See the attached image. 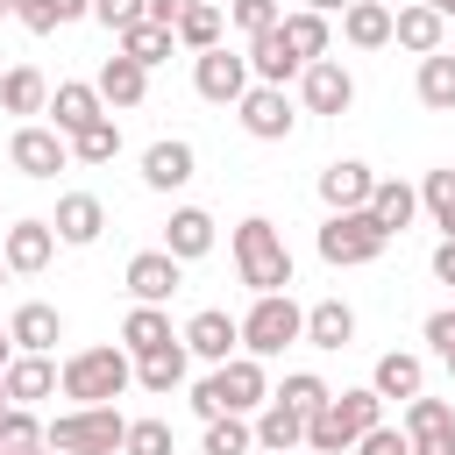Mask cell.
I'll return each mask as SVG.
<instances>
[{
  "label": "cell",
  "instance_id": "obj_31",
  "mask_svg": "<svg viewBox=\"0 0 455 455\" xmlns=\"http://www.w3.org/2000/svg\"><path fill=\"white\" fill-rule=\"evenodd\" d=\"M306 341H313V348H348V341H355V313H348L341 299L306 306Z\"/></svg>",
  "mask_w": 455,
  "mask_h": 455
},
{
  "label": "cell",
  "instance_id": "obj_54",
  "mask_svg": "<svg viewBox=\"0 0 455 455\" xmlns=\"http://www.w3.org/2000/svg\"><path fill=\"white\" fill-rule=\"evenodd\" d=\"M427 7H434V14H441V21H448V14H455V0H427Z\"/></svg>",
  "mask_w": 455,
  "mask_h": 455
},
{
  "label": "cell",
  "instance_id": "obj_57",
  "mask_svg": "<svg viewBox=\"0 0 455 455\" xmlns=\"http://www.w3.org/2000/svg\"><path fill=\"white\" fill-rule=\"evenodd\" d=\"M0 284H7V256H0Z\"/></svg>",
  "mask_w": 455,
  "mask_h": 455
},
{
  "label": "cell",
  "instance_id": "obj_26",
  "mask_svg": "<svg viewBox=\"0 0 455 455\" xmlns=\"http://www.w3.org/2000/svg\"><path fill=\"white\" fill-rule=\"evenodd\" d=\"M50 391H64V370H57L50 355H14V363H7V398H14V405H36V398H50Z\"/></svg>",
  "mask_w": 455,
  "mask_h": 455
},
{
  "label": "cell",
  "instance_id": "obj_50",
  "mask_svg": "<svg viewBox=\"0 0 455 455\" xmlns=\"http://www.w3.org/2000/svg\"><path fill=\"white\" fill-rule=\"evenodd\" d=\"M434 277L455 284V242H448V235H441V249H434Z\"/></svg>",
  "mask_w": 455,
  "mask_h": 455
},
{
  "label": "cell",
  "instance_id": "obj_25",
  "mask_svg": "<svg viewBox=\"0 0 455 455\" xmlns=\"http://www.w3.org/2000/svg\"><path fill=\"white\" fill-rule=\"evenodd\" d=\"M370 391H377V398H405V405H412V398L427 391V363L391 348V355H377V370H370Z\"/></svg>",
  "mask_w": 455,
  "mask_h": 455
},
{
  "label": "cell",
  "instance_id": "obj_59",
  "mask_svg": "<svg viewBox=\"0 0 455 455\" xmlns=\"http://www.w3.org/2000/svg\"><path fill=\"white\" fill-rule=\"evenodd\" d=\"M36 455H50V448H36Z\"/></svg>",
  "mask_w": 455,
  "mask_h": 455
},
{
  "label": "cell",
  "instance_id": "obj_12",
  "mask_svg": "<svg viewBox=\"0 0 455 455\" xmlns=\"http://www.w3.org/2000/svg\"><path fill=\"white\" fill-rule=\"evenodd\" d=\"M178 284H185V263H178L171 249H142V256H128V291H135V306H171Z\"/></svg>",
  "mask_w": 455,
  "mask_h": 455
},
{
  "label": "cell",
  "instance_id": "obj_19",
  "mask_svg": "<svg viewBox=\"0 0 455 455\" xmlns=\"http://www.w3.org/2000/svg\"><path fill=\"white\" fill-rule=\"evenodd\" d=\"M441 36H448V21H441L427 0H412V7H391V43H398V50H412V57H434V50H441Z\"/></svg>",
  "mask_w": 455,
  "mask_h": 455
},
{
  "label": "cell",
  "instance_id": "obj_6",
  "mask_svg": "<svg viewBox=\"0 0 455 455\" xmlns=\"http://www.w3.org/2000/svg\"><path fill=\"white\" fill-rule=\"evenodd\" d=\"M291 341H306V313L291 306V291H263V299L242 313V355L270 363V355H284Z\"/></svg>",
  "mask_w": 455,
  "mask_h": 455
},
{
  "label": "cell",
  "instance_id": "obj_34",
  "mask_svg": "<svg viewBox=\"0 0 455 455\" xmlns=\"http://www.w3.org/2000/svg\"><path fill=\"white\" fill-rule=\"evenodd\" d=\"M121 43V57H135L142 71H156V64H171V50H178V36L171 28H156V21H135L128 36H114Z\"/></svg>",
  "mask_w": 455,
  "mask_h": 455
},
{
  "label": "cell",
  "instance_id": "obj_44",
  "mask_svg": "<svg viewBox=\"0 0 455 455\" xmlns=\"http://www.w3.org/2000/svg\"><path fill=\"white\" fill-rule=\"evenodd\" d=\"M121 455H171V419H128Z\"/></svg>",
  "mask_w": 455,
  "mask_h": 455
},
{
  "label": "cell",
  "instance_id": "obj_18",
  "mask_svg": "<svg viewBox=\"0 0 455 455\" xmlns=\"http://www.w3.org/2000/svg\"><path fill=\"white\" fill-rule=\"evenodd\" d=\"M7 334H14V348H21V355H50V348L64 341V313H57V306H43V299H28V306H14Z\"/></svg>",
  "mask_w": 455,
  "mask_h": 455
},
{
  "label": "cell",
  "instance_id": "obj_47",
  "mask_svg": "<svg viewBox=\"0 0 455 455\" xmlns=\"http://www.w3.org/2000/svg\"><path fill=\"white\" fill-rule=\"evenodd\" d=\"M355 455H412V441H405V427H370L355 441Z\"/></svg>",
  "mask_w": 455,
  "mask_h": 455
},
{
  "label": "cell",
  "instance_id": "obj_23",
  "mask_svg": "<svg viewBox=\"0 0 455 455\" xmlns=\"http://www.w3.org/2000/svg\"><path fill=\"white\" fill-rule=\"evenodd\" d=\"M256 448H263V455H299V448H306V412H291L284 398H270V405L256 412Z\"/></svg>",
  "mask_w": 455,
  "mask_h": 455
},
{
  "label": "cell",
  "instance_id": "obj_53",
  "mask_svg": "<svg viewBox=\"0 0 455 455\" xmlns=\"http://www.w3.org/2000/svg\"><path fill=\"white\" fill-rule=\"evenodd\" d=\"M14 355H21V348H14V334L0 327V377H7V363H14Z\"/></svg>",
  "mask_w": 455,
  "mask_h": 455
},
{
  "label": "cell",
  "instance_id": "obj_52",
  "mask_svg": "<svg viewBox=\"0 0 455 455\" xmlns=\"http://www.w3.org/2000/svg\"><path fill=\"white\" fill-rule=\"evenodd\" d=\"M299 7H313V14H348L355 0H299Z\"/></svg>",
  "mask_w": 455,
  "mask_h": 455
},
{
  "label": "cell",
  "instance_id": "obj_3",
  "mask_svg": "<svg viewBox=\"0 0 455 455\" xmlns=\"http://www.w3.org/2000/svg\"><path fill=\"white\" fill-rule=\"evenodd\" d=\"M263 405H270V384H263V363H256V355L220 363V370L192 391V412H199V419H220V412H242V419H249V412H263Z\"/></svg>",
  "mask_w": 455,
  "mask_h": 455
},
{
  "label": "cell",
  "instance_id": "obj_51",
  "mask_svg": "<svg viewBox=\"0 0 455 455\" xmlns=\"http://www.w3.org/2000/svg\"><path fill=\"white\" fill-rule=\"evenodd\" d=\"M412 455H455V434H427V441H412Z\"/></svg>",
  "mask_w": 455,
  "mask_h": 455
},
{
  "label": "cell",
  "instance_id": "obj_7",
  "mask_svg": "<svg viewBox=\"0 0 455 455\" xmlns=\"http://www.w3.org/2000/svg\"><path fill=\"white\" fill-rule=\"evenodd\" d=\"M384 228L370 220V213H327L320 220V256L334 263V270H355V263H377L384 256Z\"/></svg>",
  "mask_w": 455,
  "mask_h": 455
},
{
  "label": "cell",
  "instance_id": "obj_11",
  "mask_svg": "<svg viewBox=\"0 0 455 455\" xmlns=\"http://www.w3.org/2000/svg\"><path fill=\"white\" fill-rule=\"evenodd\" d=\"M235 114H242V128H249L256 142H284V135L299 128V107L284 100V85H249Z\"/></svg>",
  "mask_w": 455,
  "mask_h": 455
},
{
  "label": "cell",
  "instance_id": "obj_20",
  "mask_svg": "<svg viewBox=\"0 0 455 455\" xmlns=\"http://www.w3.org/2000/svg\"><path fill=\"white\" fill-rule=\"evenodd\" d=\"M192 164H199L192 142H178V135L171 142H149L142 149V185L149 192H178V185H192Z\"/></svg>",
  "mask_w": 455,
  "mask_h": 455
},
{
  "label": "cell",
  "instance_id": "obj_43",
  "mask_svg": "<svg viewBox=\"0 0 455 455\" xmlns=\"http://www.w3.org/2000/svg\"><path fill=\"white\" fill-rule=\"evenodd\" d=\"M270 398H284V405H291V412H306V419H313V412H320V405H327V398H334V391H327V384H320V377H313V370H291V377H284V384H277V391H270Z\"/></svg>",
  "mask_w": 455,
  "mask_h": 455
},
{
  "label": "cell",
  "instance_id": "obj_38",
  "mask_svg": "<svg viewBox=\"0 0 455 455\" xmlns=\"http://www.w3.org/2000/svg\"><path fill=\"white\" fill-rule=\"evenodd\" d=\"M427 434H455V405L419 391V398L405 405V441H427Z\"/></svg>",
  "mask_w": 455,
  "mask_h": 455
},
{
  "label": "cell",
  "instance_id": "obj_41",
  "mask_svg": "<svg viewBox=\"0 0 455 455\" xmlns=\"http://www.w3.org/2000/svg\"><path fill=\"white\" fill-rule=\"evenodd\" d=\"M71 156H78V164H114V156H121V121L107 114V121H92L85 135H71Z\"/></svg>",
  "mask_w": 455,
  "mask_h": 455
},
{
  "label": "cell",
  "instance_id": "obj_9",
  "mask_svg": "<svg viewBox=\"0 0 455 455\" xmlns=\"http://www.w3.org/2000/svg\"><path fill=\"white\" fill-rule=\"evenodd\" d=\"M192 85H199V100H213V107H242V92L256 85V71H249V57H235V50H206V57H192Z\"/></svg>",
  "mask_w": 455,
  "mask_h": 455
},
{
  "label": "cell",
  "instance_id": "obj_24",
  "mask_svg": "<svg viewBox=\"0 0 455 455\" xmlns=\"http://www.w3.org/2000/svg\"><path fill=\"white\" fill-rule=\"evenodd\" d=\"M249 71H256V85H284V78L306 71V64L291 57V43H284V21H277L270 36H249Z\"/></svg>",
  "mask_w": 455,
  "mask_h": 455
},
{
  "label": "cell",
  "instance_id": "obj_45",
  "mask_svg": "<svg viewBox=\"0 0 455 455\" xmlns=\"http://www.w3.org/2000/svg\"><path fill=\"white\" fill-rule=\"evenodd\" d=\"M228 21H235L242 36H270L284 14H277V0H235V7H228Z\"/></svg>",
  "mask_w": 455,
  "mask_h": 455
},
{
  "label": "cell",
  "instance_id": "obj_60",
  "mask_svg": "<svg viewBox=\"0 0 455 455\" xmlns=\"http://www.w3.org/2000/svg\"><path fill=\"white\" fill-rule=\"evenodd\" d=\"M448 21H455V14H448Z\"/></svg>",
  "mask_w": 455,
  "mask_h": 455
},
{
  "label": "cell",
  "instance_id": "obj_48",
  "mask_svg": "<svg viewBox=\"0 0 455 455\" xmlns=\"http://www.w3.org/2000/svg\"><path fill=\"white\" fill-rule=\"evenodd\" d=\"M427 341H434V355H455V306L427 313Z\"/></svg>",
  "mask_w": 455,
  "mask_h": 455
},
{
  "label": "cell",
  "instance_id": "obj_36",
  "mask_svg": "<svg viewBox=\"0 0 455 455\" xmlns=\"http://www.w3.org/2000/svg\"><path fill=\"white\" fill-rule=\"evenodd\" d=\"M135 384H142V391H156V398H171V391L185 384V341H178V348L142 355V363H135Z\"/></svg>",
  "mask_w": 455,
  "mask_h": 455
},
{
  "label": "cell",
  "instance_id": "obj_16",
  "mask_svg": "<svg viewBox=\"0 0 455 455\" xmlns=\"http://www.w3.org/2000/svg\"><path fill=\"white\" fill-rule=\"evenodd\" d=\"M50 114H57L50 128L71 142V135H85L92 121H107V100H100V85H78V78H64V85L50 92Z\"/></svg>",
  "mask_w": 455,
  "mask_h": 455
},
{
  "label": "cell",
  "instance_id": "obj_2",
  "mask_svg": "<svg viewBox=\"0 0 455 455\" xmlns=\"http://www.w3.org/2000/svg\"><path fill=\"white\" fill-rule=\"evenodd\" d=\"M235 277L263 299V291H291V249H284V235L263 220V213H249L242 228H235Z\"/></svg>",
  "mask_w": 455,
  "mask_h": 455
},
{
  "label": "cell",
  "instance_id": "obj_22",
  "mask_svg": "<svg viewBox=\"0 0 455 455\" xmlns=\"http://www.w3.org/2000/svg\"><path fill=\"white\" fill-rule=\"evenodd\" d=\"M185 334H171V313L164 306H135L128 320H121V348L142 363V355H156V348H178Z\"/></svg>",
  "mask_w": 455,
  "mask_h": 455
},
{
  "label": "cell",
  "instance_id": "obj_32",
  "mask_svg": "<svg viewBox=\"0 0 455 455\" xmlns=\"http://www.w3.org/2000/svg\"><path fill=\"white\" fill-rule=\"evenodd\" d=\"M220 28H228V14H220V0H192V7L178 14V43H185L192 57H206V50H220Z\"/></svg>",
  "mask_w": 455,
  "mask_h": 455
},
{
  "label": "cell",
  "instance_id": "obj_46",
  "mask_svg": "<svg viewBox=\"0 0 455 455\" xmlns=\"http://www.w3.org/2000/svg\"><path fill=\"white\" fill-rule=\"evenodd\" d=\"M92 21L114 28V36H128L135 21H149V0H92Z\"/></svg>",
  "mask_w": 455,
  "mask_h": 455
},
{
  "label": "cell",
  "instance_id": "obj_35",
  "mask_svg": "<svg viewBox=\"0 0 455 455\" xmlns=\"http://www.w3.org/2000/svg\"><path fill=\"white\" fill-rule=\"evenodd\" d=\"M419 107H434V114H455V57H448V50L419 57Z\"/></svg>",
  "mask_w": 455,
  "mask_h": 455
},
{
  "label": "cell",
  "instance_id": "obj_4",
  "mask_svg": "<svg viewBox=\"0 0 455 455\" xmlns=\"http://www.w3.org/2000/svg\"><path fill=\"white\" fill-rule=\"evenodd\" d=\"M43 441H50V455H121L128 419L114 405H71V412H57L43 427Z\"/></svg>",
  "mask_w": 455,
  "mask_h": 455
},
{
  "label": "cell",
  "instance_id": "obj_15",
  "mask_svg": "<svg viewBox=\"0 0 455 455\" xmlns=\"http://www.w3.org/2000/svg\"><path fill=\"white\" fill-rule=\"evenodd\" d=\"M50 228H57V242L92 249V242L107 235V206H100V192H64V199H57V213H50Z\"/></svg>",
  "mask_w": 455,
  "mask_h": 455
},
{
  "label": "cell",
  "instance_id": "obj_55",
  "mask_svg": "<svg viewBox=\"0 0 455 455\" xmlns=\"http://www.w3.org/2000/svg\"><path fill=\"white\" fill-rule=\"evenodd\" d=\"M7 412H14V398H7V377H0V419H7Z\"/></svg>",
  "mask_w": 455,
  "mask_h": 455
},
{
  "label": "cell",
  "instance_id": "obj_14",
  "mask_svg": "<svg viewBox=\"0 0 455 455\" xmlns=\"http://www.w3.org/2000/svg\"><path fill=\"white\" fill-rule=\"evenodd\" d=\"M370 192H377V171L355 164V156H341V164L320 171V206H327V213H363Z\"/></svg>",
  "mask_w": 455,
  "mask_h": 455
},
{
  "label": "cell",
  "instance_id": "obj_10",
  "mask_svg": "<svg viewBox=\"0 0 455 455\" xmlns=\"http://www.w3.org/2000/svg\"><path fill=\"white\" fill-rule=\"evenodd\" d=\"M299 107H306V114H348V107H355V78H348V64H341V57L306 64V71H299Z\"/></svg>",
  "mask_w": 455,
  "mask_h": 455
},
{
  "label": "cell",
  "instance_id": "obj_21",
  "mask_svg": "<svg viewBox=\"0 0 455 455\" xmlns=\"http://www.w3.org/2000/svg\"><path fill=\"white\" fill-rule=\"evenodd\" d=\"M164 249H171L178 263H199V256L213 249V213H206V206H178V213L164 220Z\"/></svg>",
  "mask_w": 455,
  "mask_h": 455
},
{
  "label": "cell",
  "instance_id": "obj_39",
  "mask_svg": "<svg viewBox=\"0 0 455 455\" xmlns=\"http://www.w3.org/2000/svg\"><path fill=\"white\" fill-rule=\"evenodd\" d=\"M249 448H256V419H242V412L206 419V455H249Z\"/></svg>",
  "mask_w": 455,
  "mask_h": 455
},
{
  "label": "cell",
  "instance_id": "obj_30",
  "mask_svg": "<svg viewBox=\"0 0 455 455\" xmlns=\"http://www.w3.org/2000/svg\"><path fill=\"white\" fill-rule=\"evenodd\" d=\"M284 43H291V57H299V64H320V57H327V43H334V28H327V14L291 7V14H284Z\"/></svg>",
  "mask_w": 455,
  "mask_h": 455
},
{
  "label": "cell",
  "instance_id": "obj_40",
  "mask_svg": "<svg viewBox=\"0 0 455 455\" xmlns=\"http://www.w3.org/2000/svg\"><path fill=\"white\" fill-rule=\"evenodd\" d=\"M419 206H427L434 228L455 242V171H427V178H419Z\"/></svg>",
  "mask_w": 455,
  "mask_h": 455
},
{
  "label": "cell",
  "instance_id": "obj_28",
  "mask_svg": "<svg viewBox=\"0 0 455 455\" xmlns=\"http://www.w3.org/2000/svg\"><path fill=\"white\" fill-rule=\"evenodd\" d=\"M384 235H405L412 228V213H419V192L412 185H398V178H377V192H370V206H363Z\"/></svg>",
  "mask_w": 455,
  "mask_h": 455
},
{
  "label": "cell",
  "instance_id": "obj_5",
  "mask_svg": "<svg viewBox=\"0 0 455 455\" xmlns=\"http://www.w3.org/2000/svg\"><path fill=\"white\" fill-rule=\"evenodd\" d=\"M135 384V355L128 348H78L64 363V398L71 405H114Z\"/></svg>",
  "mask_w": 455,
  "mask_h": 455
},
{
  "label": "cell",
  "instance_id": "obj_49",
  "mask_svg": "<svg viewBox=\"0 0 455 455\" xmlns=\"http://www.w3.org/2000/svg\"><path fill=\"white\" fill-rule=\"evenodd\" d=\"M185 7H192V0H149V21H156V28H171V36H178V14H185Z\"/></svg>",
  "mask_w": 455,
  "mask_h": 455
},
{
  "label": "cell",
  "instance_id": "obj_17",
  "mask_svg": "<svg viewBox=\"0 0 455 455\" xmlns=\"http://www.w3.org/2000/svg\"><path fill=\"white\" fill-rule=\"evenodd\" d=\"M0 256H7V270H43L50 256H57V228L50 220H14L7 235H0Z\"/></svg>",
  "mask_w": 455,
  "mask_h": 455
},
{
  "label": "cell",
  "instance_id": "obj_33",
  "mask_svg": "<svg viewBox=\"0 0 455 455\" xmlns=\"http://www.w3.org/2000/svg\"><path fill=\"white\" fill-rule=\"evenodd\" d=\"M341 36H348L355 50H384V43H391V7H384V0H355V7L341 14Z\"/></svg>",
  "mask_w": 455,
  "mask_h": 455
},
{
  "label": "cell",
  "instance_id": "obj_13",
  "mask_svg": "<svg viewBox=\"0 0 455 455\" xmlns=\"http://www.w3.org/2000/svg\"><path fill=\"white\" fill-rule=\"evenodd\" d=\"M235 348H242V320H228L220 306H206V313H192L185 320V355H199V363H235Z\"/></svg>",
  "mask_w": 455,
  "mask_h": 455
},
{
  "label": "cell",
  "instance_id": "obj_1",
  "mask_svg": "<svg viewBox=\"0 0 455 455\" xmlns=\"http://www.w3.org/2000/svg\"><path fill=\"white\" fill-rule=\"evenodd\" d=\"M370 427H384V398L363 384V391H334L313 419H306V448L313 455H348Z\"/></svg>",
  "mask_w": 455,
  "mask_h": 455
},
{
  "label": "cell",
  "instance_id": "obj_29",
  "mask_svg": "<svg viewBox=\"0 0 455 455\" xmlns=\"http://www.w3.org/2000/svg\"><path fill=\"white\" fill-rule=\"evenodd\" d=\"M0 107H7V114H50V78H43L36 64L0 71Z\"/></svg>",
  "mask_w": 455,
  "mask_h": 455
},
{
  "label": "cell",
  "instance_id": "obj_42",
  "mask_svg": "<svg viewBox=\"0 0 455 455\" xmlns=\"http://www.w3.org/2000/svg\"><path fill=\"white\" fill-rule=\"evenodd\" d=\"M36 448H50V441H43V419H36L28 405H14V412L0 419V455H36Z\"/></svg>",
  "mask_w": 455,
  "mask_h": 455
},
{
  "label": "cell",
  "instance_id": "obj_37",
  "mask_svg": "<svg viewBox=\"0 0 455 455\" xmlns=\"http://www.w3.org/2000/svg\"><path fill=\"white\" fill-rule=\"evenodd\" d=\"M78 14H92V0H21V7H14V21H21L28 36H50V28L78 21Z\"/></svg>",
  "mask_w": 455,
  "mask_h": 455
},
{
  "label": "cell",
  "instance_id": "obj_58",
  "mask_svg": "<svg viewBox=\"0 0 455 455\" xmlns=\"http://www.w3.org/2000/svg\"><path fill=\"white\" fill-rule=\"evenodd\" d=\"M441 363H448V377H455V355H441Z\"/></svg>",
  "mask_w": 455,
  "mask_h": 455
},
{
  "label": "cell",
  "instance_id": "obj_56",
  "mask_svg": "<svg viewBox=\"0 0 455 455\" xmlns=\"http://www.w3.org/2000/svg\"><path fill=\"white\" fill-rule=\"evenodd\" d=\"M14 7H21V0H0V14H14Z\"/></svg>",
  "mask_w": 455,
  "mask_h": 455
},
{
  "label": "cell",
  "instance_id": "obj_8",
  "mask_svg": "<svg viewBox=\"0 0 455 455\" xmlns=\"http://www.w3.org/2000/svg\"><path fill=\"white\" fill-rule=\"evenodd\" d=\"M7 164H14L21 178H57V171L71 164V142H64L50 121H21L14 142H7Z\"/></svg>",
  "mask_w": 455,
  "mask_h": 455
},
{
  "label": "cell",
  "instance_id": "obj_61",
  "mask_svg": "<svg viewBox=\"0 0 455 455\" xmlns=\"http://www.w3.org/2000/svg\"><path fill=\"white\" fill-rule=\"evenodd\" d=\"M384 7H391V0H384Z\"/></svg>",
  "mask_w": 455,
  "mask_h": 455
},
{
  "label": "cell",
  "instance_id": "obj_27",
  "mask_svg": "<svg viewBox=\"0 0 455 455\" xmlns=\"http://www.w3.org/2000/svg\"><path fill=\"white\" fill-rule=\"evenodd\" d=\"M92 85H100V100H107V107H142V92H149V71H142L135 57H121V50H114V57L100 64V78H92Z\"/></svg>",
  "mask_w": 455,
  "mask_h": 455
}]
</instances>
